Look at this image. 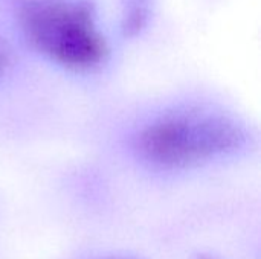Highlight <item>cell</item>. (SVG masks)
I'll return each mask as SVG.
<instances>
[{
  "instance_id": "2",
  "label": "cell",
  "mask_w": 261,
  "mask_h": 259,
  "mask_svg": "<svg viewBox=\"0 0 261 259\" xmlns=\"http://www.w3.org/2000/svg\"><path fill=\"white\" fill-rule=\"evenodd\" d=\"M243 140L242 127L231 118L184 113L148 125L139 137V148L156 165L182 168L234 153Z\"/></svg>"
},
{
  "instance_id": "1",
  "label": "cell",
  "mask_w": 261,
  "mask_h": 259,
  "mask_svg": "<svg viewBox=\"0 0 261 259\" xmlns=\"http://www.w3.org/2000/svg\"><path fill=\"white\" fill-rule=\"evenodd\" d=\"M21 24L29 41L58 64L89 70L107 55V43L87 0H28Z\"/></svg>"
}]
</instances>
